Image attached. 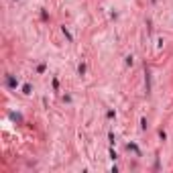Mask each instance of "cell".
<instances>
[{
  "mask_svg": "<svg viewBox=\"0 0 173 173\" xmlns=\"http://www.w3.org/2000/svg\"><path fill=\"white\" fill-rule=\"evenodd\" d=\"M126 149H128V151H135V153H137V155L141 153V151H139V147H137L135 143H128V145H126Z\"/></svg>",
  "mask_w": 173,
  "mask_h": 173,
  "instance_id": "cell-1",
  "label": "cell"
},
{
  "mask_svg": "<svg viewBox=\"0 0 173 173\" xmlns=\"http://www.w3.org/2000/svg\"><path fill=\"white\" fill-rule=\"evenodd\" d=\"M31 92H33V85H31V83H25V85H23V94H27V96H29Z\"/></svg>",
  "mask_w": 173,
  "mask_h": 173,
  "instance_id": "cell-2",
  "label": "cell"
},
{
  "mask_svg": "<svg viewBox=\"0 0 173 173\" xmlns=\"http://www.w3.org/2000/svg\"><path fill=\"white\" fill-rule=\"evenodd\" d=\"M8 85H10V88H16V85H18V79L10 75V77H8Z\"/></svg>",
  "mask_w": 173,
  "mask_h": 173,
  "instance_id": "cell-3",
  "label": "cell"
},
{
  "mask_svg": "<svg viewBox=\"0 0 173 173\" xmlns=\"http://www.w3.org/2000/svg\"><path fill=\"white\" fill-rule=\"evenodd\" d=\"M145 83H147V94L151 92V75H149V71H147V79H145Z\"/></svg>",
  "mask_w": 173,
  "mask_h": 173,
  "instance_id": "cell-4",
  "label": "cell"
},
{
  "mask_svg": "<svg viewBox=\"0 0 173 173\" xmlns=\"http://www.w3.org/2000/svg\"><path fill=\"white\" fill-rule=\"evenodd\" d=\"M61 31H63V35H65V39H67V41H71V33H69V31H67L65 27H63Z\"/></svg>",
  "mask_w": 173,
  "mask_h": 173,
  "instance_id": "cell-5",
  "label": "cell"
},
{
  "mask_svg": "<svg viewBox=\"0 0 173 173\" xmlns=\"http://www.w3.org/2000/svg\"><path fill=\"white\" fill-rule=\"evenodd\" d=\"M77 73H79V75H83V73H85V65H83V63H79V67H77Z\"/></svg>",
  "mask_w": 173,
  "mask_h": 173,
  "instance_id": "cell-6",
  "label": "cell"
},
{
  "mask_svg": "<svg viewBox=\"0 0 173 173\" xmlns=\"http://www.w3.org/2000/svg\"><path fill=\"white\" fill-rule=\"evenodd\" d=\"M10 118H12V120H16V122L23 120V118H20V114H16V112H12V114H10Z\"/></svg>",
  "mask_w": 173,
  "mask_h": 173,
  "instance_id": "cell-7",
  "label": "cell"
}]
</instances>
